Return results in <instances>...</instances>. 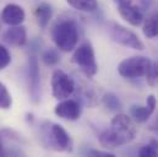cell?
<instances>
[{"label": "cell", "mask_w": 158, "mask_h": 157, "mask_svg": "<svg viewBox=\"0 0 158 157\" xmlns=\"http://www.w3.org/2000/svg\"><path fill=\"white\" fill-rule=\"evenodd\" d=\"M136 136V126L126 114H117L110 121V128L99 135V144L104 149H117L131 142Z\"/></svg>", "instance_id": "cell-1"}, {"label": "cell", "mask_w": 158, "mask_h": 157, "mask_svg": "<svg viewBox=\"0 0 158 157\" xmlns=\"http://www.w3.org/2000/svg\"><path fill=\"white\" fill-rule=\"evenodd\" d=\"M52 38L56 48L63 52H71L77 47L80 38L79 27L74 20L64 19L58 21L52 30Z\"/></svg>", "instance_id": "cell-2"}, {"label": "cell", "mask_w": 158, "mask_h": 157, "mask_svg": "<svg viewBox=\"0 0 158 157\" xmlns=\"http://www.w3.org/2000/svg\"><path fill=\"white\" fill-rule=\"evenodd\" d=\"M43 144L55 151H70L73 142L69 133L59 124L47 123L42 126Z\"/></svg>", "instance_id": "cell-3"}, {"label": "cell", "mask_w": 158, "mask_h": 157, "mask_svg": "<svg viewBox=\"0 0 158 157\" xmlns=\"http://www.w3.org/2000/svg\"><path fill=\"white\" fill-rule=\"evenodd\" d=\"M73 62L81 69V71L87 76L92 78L97 74L98 71V65L96 62V54L94 49L91 43L85 42L76 47L74 55H73Z\"/></svg>", "instance_id": "cell-4"}, {"label": "cell", "mask_w": 158, "mask_h": 157, "mask_svg": "<svg viewBox=\"0 0 158 157\" xmlns=\"http://www.w3.org/2000/svg\"><path fill=\"white\" fill-rule=\"evenodd\" d=\"M151 60L146 57H131L124 59L118 65V73L124 78H139L145 76Z\"/></svg>", "instance_id": "cell-5"}, {"label": "cell", "mask_w": 158, "mask_h": 157, "mask_svg": "<svg viewBox=\"0 0 158 157\" xmlns=\"http://www.w3.org/2000/svg\"><path fill=\"white\" fill-rule=\"evenodd\" d=\"M52 95L54 98L61 101L69 98L75 91V81L63 70L56 69L52 75Z\"/></svg>", "instance_id": "cell-6"}, {"label": "cell", "mask_w": 158, "mask_h": 157, "mask_svg": "<svg viewBox=\"0 0 158 157\" xmlns=\"http://www.w3.org/2000/svg\"><path fill=\"white\" fill-rule=\"evenodd\" d=\"M110 36L114 42H117L118 44L124 45L126 48H131V49H136V50L145 49V44L140 39V37L121 25L113 23L110 26Z\"/></svg>", "instance_id": "cell-7"}, {"label": "cell", "mask_w": 158, "mask_h": 157, "mask_svg": "<svg viewBox=\"0 0 158 157\" xmlns=\"http://www.w3.org/2000/svg\"><path fill=\"white\" fill-rule=\"evenodd\" d=\"M27 78H28L30 98L33 103H38L40 100V70L36 57H31L28 59Z\"/></svg>", "instance_id": "cell-8"}, {"label": "cell", "mask_w": 158, "mask_h": 157, "mask_svg": "<svg viewBox=\"0 0 158 157\" xmlns=\"http://www.w3.org/2000/svg\"><path fill=\"white\" fill-rule=\"evenodd\" d=\"M26 14L22 6L17 4H7L4 6L1 14H0V20L7 25V26H19L22 25L25 21Z\"/></svg>", "instance_id": "cell-9"}, {"label": "cell", "mask_w": 158, "mask_h": 157, "mask_svg": "<svg viewBox=\"0 0 158 157\" xmlns=\"http://www.w3.org/2000/svg\"><path fill=\"white\" fill-rule=\"evenodd\" d=\"M54 113L56 114V117L65 120H77L81 116V107L79 102H76L75 100L65 98L55 106Z\"/></svg>", "instance_id": "cell-10"}, {"label": "cell", "mask_w": 158, "mask_h": 157, "mask_svg": "<svg viewBox=\"0 0 158 157\" xmlns=\"http://www.w3.org/2000/svg\"><path fill=\"white\" fill-rule=\"evenodd\" d=\"M120 16L131 26H140L143 22V12L142 10L131 2H127L125 5L118 6Z\"/></svg>", "instance_id": "cell-11"}, {"label": "cell", "mask_w": 158, "mask_h": 157, "mask_svg": "<svg viewBox=\"0 0 158 157\" xmlns=\"http://www.w3.org/2000/svg\"><path fill=\"white\" fill-rule=\"evenodd\" d=\"M2 39L5 43L12 45V47H23L27 42V31L26 27L22 25L19 26H10L4 35Z\"/></svg>", "instance_id": "cell-12"}, {"label": "cell", "mask_w": 158, "mask_h": 157, "mask_svg": "<svg viewBox=\"0 0 158 157\" xmlns=\"http://www.w3.org/2000/svg\"><path fill=\"white\" fill-rule=\"evenodd\" d=\"M35 16H36V20H37V23L40 28H45L50 20H52V16H53V9L49 4L47 2H42L40 4L36 10H35Z\"/></svg>", "instance_id": "cell-13"}, {"label": "cell", "mask_w": 158, "mask_h": 157, "mask_svg": "<svg viewBox=\"0 0 158 157\" xmlns=\"http://www.w3.org/2000/svg\"><path fill=\"white\" fill-rule=\"evenodd\" d=\"M142 32L145 35L146 38H155L158 36V12H155L152 15H150L143 23V28Z\"/></svg>", "instance_id": "cell-14"}, {"label": "cell", "mask_w": 158, "mask_h": 157, "mask_svg": "<svg viewBox=\"0 0 158 157\" xmlns=\"http://www.w3.org/2000/svg\"><path fill=\"white\" fill-rule=\"evenodd\" d=\"M155 111H152L148 106H132L130 108V114L131 118L136 123H145L147 119L153 114Z\"/></svg>", "instance_id": "cell-15"}, {"label": "cell", "mask_w": 158, "mask_h": 157, "mask_svg": "<svg viewBox=\"0 0 158 157\" xmlns=\"http://www.w3.org/2000/svg\"><path fill=\"white\" fill-rule=\"evenodd\" d=\"M66 2L71 7L83 12H93L98 9L97 0H66Z\"/></svg>", "instance_id": "cell-16"}, {"label": "cell", "mask_w": 158, "mask_h": 157, "mask_svg": "<svg viewBox=\"0 0 158 157\" xmlns=\"http://www.w3.org/2000/svg\"><path fill=\"white\" fill-rule=\"evenodd\" d=\"M102 101H103V104L109 109V111H119V109H121V102H120V100H119V97L117 95H114V93H112V92H108V93H104V96H103V98H102Z\"/></svg>", "instance_id": "cell-17"}, {"label": "cell", "mask_w": 158, "mask_h": 157, "mask_svg": "<svg viewBox=\"0 0 158 157\" xmlns=\"http://www.w3.org/2000/svg\"><path fill=\"white\" fill-rule=\"evenodd\" d=\"M12 106V97L7 87L0 81V109H10Z\"/></svg>", "instance_id": "cell-18"}, {"label": "cell", "mask_w": 158, "mask_h": 157, "mask_svg": "<svg viewBox=\"0 0 158 157\" xmlns=\"http://www.w3.org/2000/svg\"><path fill=\"white\" fill-rule=\"evenodd\" d=\"M140 157H156L158 156V141L156 139H152L147 145L142 146L139 150Z\"/></svg>", "instance_id": "cell-19"}, {"label": "cell", "mask_w": 158, "mask_h": 157, "mask_svg": "<svg viewBox=\"0 0 158 157\" xmlns=\"http://www.w3.org/2000/svg\"><path fill=\"white\" fill-rule=\"evenodd\" d=\"M146 81L150 86H156L158 82V62H151L146 74Z\"/></svg>", "instance_id": "cell-20"}, {"label": "cell", "mask_w": 158, "mask_h": 157, "mask_svg": "<svg viewBox=\"0 0 158 157\" xmlns=\"http://www.w3.org/2000/svg\"><path fill=\"white\" fill-rule=\"evenodd\" d=\"M42 59H43V62H44L45 65L53 66V65H56V64L59 63L60 57H59V54H58V50H55V49H53V48H49V49H47V50L43 53Z\"/></svg>", "instance_id": "cell-21"}, {"label": "cell", "mask_w": 158, "mask_h": 157, "mask_svg": "<svg viewBox=\"0 0 158 157\" xmlns=\"http://www.w3.org/2000/svg\"><path fill=\"white\" fill-rule=\"evenodd\" d=\"M11 63V54L7 50V48L2 44H0V71L6 69Z\"/></svg>", "instance_id": "cell-22"}, {"label": "cell", "mask_w": 158, "mask_h": 157, "mask_svg": "<svg viewBox=\"0 0 158 157\" xmlns=\"http://www.w3.org/2000/svg\"><path fill=\"white\" fill-rule=\"evenodd\" d=\"M88 156H99V157H115V155L107 152V151H98V150H91L87 152Z\"/></svg>", "instance_id": "cell-23"}, {"label": "cell", "mask_w": 158, "mask_h": 157, "mask_svg": "<svg viewBox=\"0 0 158 157\" xmlns=\"http://www.w3.org/2000/svg\"><path fill=\"white\" fill-rule=\"evenodd\" d=\"M146 106H148L152 111L156 109V107H157V100H156V97H155L153 95H150V96L147 97V100H146Z\"/></svg>", "instance_id": "cell-24"}, {"label": "cell", "mask_w": 158, "mask_h": 157, "mask_svg": "<svg viewBox=\"0 0 158 157\" xmlns=\"http://www.w3.org/2000/svg\"><path fill=\"white\" fill-rule=\"evenodd\" d=\"M150 130H152L156 135H158V114L157 117H156V119L153 120V123L150 125Z\"/></svg>", "instance_id": "cell-25"}, {"label": "cell", "mask_w": 158, "mask_h": 157, "mask_svg": "<svg viewBox=\"0 0 158 157\" xmlns=\"http://www.w3.org/2000/svg\"><path fill=\"white\" fill-rule=\"evenodd\" d=\"M6 155H7V152H6V150H5L4 145H2V141L0 139V156H6Z\"/></svg>", "instance_id": "cell-26"}, {"label": "cell", "mask_w": 158, "mask_h": 157, "mask_svg": "<svg viewBox=\"0 0 158 157\" xmlns=\"http://www.w3.org/2000/svg\"><path fill=\"white\" fill-rule=\"evenodd\" d=\"M118 6H121V5H125V4H127V2H131L132 0H113Z\"/></svg>", "instance_id": "cell-27"}]
</instances>
